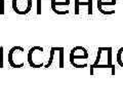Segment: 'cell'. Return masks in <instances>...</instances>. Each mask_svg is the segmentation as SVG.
Instances as JSON below:
<instances>
[{
	"label": "cell",
	"mask_w": 123,
	"mask_h": 111,
	"mask_svg": "<svg viewBox=\"0 0 123 111\" xmlns=\"http://www.w3.org/2000/svg\"><path fill=\"white\" fill-rule=\"evenodd\" d=\"M24 56L25 49L22 46H13L8 52V62L10 66L13 68H22L24 67Z\"/></svg>",
	"instance_id": "1"
},
{
	"label": "cell",
	"mask_w": 123,
	"mask_h": 111,
	"mask_svg": "<svg viewBox=\"0 0 123 111\" xmlns=\"http://www.w3.org/2000/svg\"><path fill=\"white\" fill-rule=\"evenodd\" d=\"M43 53L44 51L41 46H33L30 48L27 55L28 62L34 68H40L43 66Z\"/></svg>",
	"instance_id": "2"
},
{
	"label": "cell",
	"mask_w": 123,
	"mask_h": 111,
	"mask_svg": "<svg viewBox=\"0 0 123 111\" xmlns=\"http://www.w3.org/2000/svg\"><path fill=\"white\" fill-rule=\"evenodd\" d=\"M11 6L15 13L24 16V14H28L32 9L33 0H12Z\"/></svg>",
	"instance_id": "3"
},
{
	"label": "cell",
	"mask_w": 123,
	"mask_h": 111,
	"mask_svg": "<svg viewBox=\"0 0 123 111\" xmlns=\"http://www.w3.org/2000/svg\"><path fill=\"white\" fill-rule=\"evenodd\" d=\"M56 61L57 67L62 68L64 66V47H51L49 52V60L48 63L45 65V68H49L53 62Z\"/></svg>",
	"instance_id": "4"
},
{
	"label": "cell",
	"mask_w": 123,
	"mask_h": 111,
	"mask_svg": "<svg viewBox=\"0 0 123 111\" xmlns=\"http://www.w3.org/2000/svg\"><path fill=\"white\" fill-rule=\"evenodd\" d=\"M88 58V52L83 46H75L70 52V62L73 66H76L77 61H85Z\"/></svg>",
	"instance_id": "5"
},
{
	"label": "cell",
	"mask_w": 123,
	"mask_h": 111,
	"mask_svg": "<svg viewBox=\"0 0 123 111\" xmlns=\"http://www.w3.org/2000/svg\"><path fill=\"white\" fill-rule=\"evenodd\" d=\"M70 5V0H51L50 7L51 10L56 14H67L65 11L62 10L61 7H68Z\"/></svg>",
	"instance_id": "6"
},
{
	"label": "cell",
	"mask_w": 123,
	"mask_h": 111,
	"mask_svg": "<svg viewBox=\"0 0 123 111\" xmlns=\"http://www.w3.org/2000/svg\"><path fill=\"white\" fill-rule=\"evenodd\" d=\"M80 5H86L88 6V11H87V13L88 14H92V0H88L87 2H81L80 0H74V13L75 14H79V7Z\"/></svg>",
	"instance_id": "7"
},
{
	"label": "cell",
	"mask_w": 123,
	"mask_h": 111,
	"mask_svg": "<svg viewBox=\"0 0 123 111\" xmlns=\"http://www.w3.org/2000/svg\"><path fill=\"white\" fill-rule=\"evenodd\" d=\"M117 1L116 0H98V11L102 13L104 6H115Z\"/></svg>",
	"instance_id": "8"
},
{
	"label": "cell",
	"mask_w": 123,
	"mask_h": 111,
	"mask_svg": "<svg viewBox=\"0 0 123 111\" xmlns=\"http://www.w3.org/2000/svg\"><path fill=\"white\" fill-rule=\"evenodd\" d=\"M117 62L119 63L120 66L123 67V47L119 48V51L117 52Z\"/></svg>",
	"instance_id": "9"
},
{
	"label": "cell",
	"mask_w": 123,
	"mask_h": 111,
	"mask_svg": "<svg viewBox=\"0 0 123 111\" xmlns=\"http://www.w3.org/2000/svg\"><path fill=\"white\" fill-rule=\"evenodd\" d=\"M0 14H4V0H0Z\"/></svg>",
	"instance_id": "10"
},
{
	"label": "cell",
	"mask_w": 123,
	"mask_h": 111,
	"mask_svg": "<svg viewBox=\"0 0 123 111\" xmlns=\"http://www.w3.org/2000/svg\"><path fill=\"white\" fill-rule=\"evenodd\" d=\"M37 14H41V0H37Z\"/></svg>",
	"instance_id": "11"
},
{
	"label": "cell",
	"mask_w": 123,
	"mask_h": 111,
	"mask_svg": "<svg viewBox=\"0 0 123 111\" xmlns=\"http://www.w3.org/2000/svg\"><path fill=\"white\" fill-rule=\"evenodd\" d=\"M1 53H3V47L0 46V55H1Z\"/></svg>",
	"instance_id": "12"
}]
</instances>
